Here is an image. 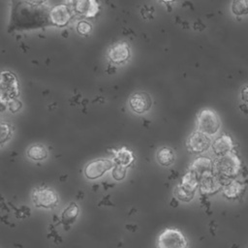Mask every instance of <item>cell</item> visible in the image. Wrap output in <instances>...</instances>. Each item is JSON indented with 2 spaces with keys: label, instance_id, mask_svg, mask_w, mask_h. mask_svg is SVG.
I'll return each mask as SVG.
<instances>
[{
  "label": "cell",
  "instance_id": "obj_1",
  "mask_svg": "<svg viewBox=\"0 0 248 248\" xmlns=\"http://www.w3.org/2000/svg\"><path fill=\"white\" fill-rule=\"evenodd\" d=\"M241 169L240 159L232 152L218 156L212 163V170L218 176L232 178L236 176Z\"/></svg>",
  "mask_w": 248,
  "mask_h": 248
},
{
  "label": "cell",
  "instance_id": "obj_2",
  "mask_svg": "<svg viewBox=\"0 0 248 248\" xmlns=\"http://www.w3.org/2000/svg\"><path fill=\"white\" fill-rule=\"evenodd\" d=\"M19 96V85L16 77L10 71L0 72V103L9 104Z\"/></svg>",
  "mask_w": 248,
  "mask_h": 248
},
{
  "label": "cell",
  "instance_id": "obj_3",
  "mask_svg": "<svg viewBox=\"0 0 248 248\" xmlns=\"http://www.w3.org/2000/svg\"><path fill=\"white\" fill-rule=\"evenodd\" d=\"M220 126V118L214 110L204 108L199 112L197 117V131L207 136H213L217 134Z\"/></svg>",
  "mask_w": 248,
  "mask_h": 248
},
{
  "label": "cell",
  "instance_id": "obj_4",
  "mask_svg": "<svg viewBox=\"0 0 248 248\" xmlns=\"http://www.w3.org/2000/svg\"><path fill=\"white\" fill-rule=\"evenodd\" d=\"M185 235L176 229H166L158 236L157 248H187Z\"/></svg>",
  "mask_w": 248,
  "mask_h": 248
},
{
  "label": "cell",
  "instance_id": "obj_5",
  "mask_svg": "<svg viewBox=\"0 0 248 248\" xmlns=\"http://www.w3.org/2000/svg\"><path fill=\"white\" fill-rule=\"evenodd\" d=\"M74 14L84 17H95L100 10L97 0H65V3Z\"/></svg>",
  "mask_w": 248,
  "mask_h": 248
},
{
  "label": "cell",
  "instance_id": "obj_6",
  "mask_svg": "<svg viewBox=\"0 0 248 248\" xmlns=\"http://www.w3.org/2000/svg\"><path fill=\"white\" fill-rule=\"evenodd\" d=\"M107 56L108 60L113 64H116V65L123 64L127 62L131 56L130 46L124 41L117 42L108 47Z\"/></svg>",
  "mask_w": 248,
  "mask_h": 248
},
{
  "label": "cell",
  "instance_id": "obj_7",
  "mask_svg": "<svg viewBox=\"0 0 248 248\" xmlns=\"http://www.w3.org/2000/svg\"><path fill=\"white\" fill-rule=\"evenodd\" d=\"M73 15V11L66 4H58L51 8L49 12V19L53 25L63 27L70 22Z\"/></svg>",
  "mask_w": 248,
  "mask_h": 248
},
{
  "label": "cell",
  "instance_id": "obj_8",
  "mask_svg": "<svg viewBox=\"0 0 248 248\" xmlns=\"http://www.w3.org/2000/svg\"><path fill=\"white\" fill-rule=\"evenodd\" d=\"M112 168V162L107 159H97L89 162L84 168V174L88 179H96Z\"/></svg>",
  "mask_w": 248,
  "mask_h": 248
},
{
  "label": "cell",
  "instance_id": "obj_9",
  "mask_svg": "<svg viewBox=\"0 0 248 248\" xmlns=\"http://www.w3.org/2000/svg\"><path fill=\"white\" fill-rule=\"evenodd\" d=\"M129 106L135 113L142 114L150 109L152 100L146 92H136L129 98Z\"/></svg>",
  "mask_w": 248,
  "mask_h": 248
},
{
  "label": "cell",
  "instance_id": "obj_10",
  "mask_svg": "<svg viewBox=\"0 0 248 248\" xmlns=\"http://www.w3.org/2000/svg\"><path fill=\"white\" fill-rule=\"evenodd\" d=\"M32 198L34 204L38 207L51 208L57 203L56 194L48 188H40L34 190Z\"/></svg>",
  "mask_w": 248,
  "mask_h": 248
},
{
  "label": "cell",
  "instance_id": "obj_11",
  "mask_svg": "<svg viewBox=\"0 0 248 248\" xmlns=\"http://www.w3.org/2000/svg\"><path fill=\"white\" fill-rule=\"evenodd\" d=\"M211 144V140L209 136L202 134L199 131L194 132L188 138L187 147L193 153H202L206 151Z\"/></svg>",
  "mask_w": 248,
  "mask_h": 248
},
{
  "label": "cell",
  "instance_id": "obj_12",
  "mask_svg": "<svg viewBox=\"0 0 248 248\" xmlns=\"http://www.w3.org/2000/svg\"><path fill=\"white\" fill-rule=\"evenodd\" d=\"M199 186H200L201 193L204 195L214 194L223 187L220 179L217 178V176L214 175L212 172L202 175L200 178Z\"/></svg>",
  "mask_w": 248,
  "mask_h": 248
},
{
  "label": "cell",
  "instance_id": "obj_13",
  "mask_svg": "<svg viewBox=\"0 0 248 248\" xmlns=\"http://www.w3.org/2000/svg\"><path fill=\"white\" fill-rule=\"evenodd\" d=\"M232 148H233L232 140L231 139L230 136H227V135H223L219 137L212 143L213 152L218 156H222L232 152Z\"/></svg>",
  "mask_w": 248,
  "mask_h": 248
},
{
  "label": "cell",
  "instance_id": "obj_14",
  "mask_svg": "<svg viewBox=\"0 0 248 248\" xmlns=\"http://www.w3.org/2000/svg\"><path fill=\"white\" fill-rule=\"evenodd\" d=\"M212 170V162L209 158L206 157H199L197 158L191 165L189 170L193 171L197 174L199 178L202 175L211 172Z\"/></svg>",
  "mask_w": 248,
  "mask_h": 248
},
{
  "label": "cell",
  "instance_id": "obj_15",
  "mask_svg": "<svg viewBox=\"0 0 248 248\" xmlns=\"http://www.w3.org/2000/svg\"><path fill=\"white\" fill-rule=\"evenodd\" d=\"M222 188L224 195L228 199H236L244 191V185L237 180H232L229 183L223 185Z\"/></svg>",
  "mask_w": 248,
  "mask_h": 248
},
{
  "label": "cell",
  "instance_id": "obj_16",
  "mask_svg": "<svg viewBox=\"0 0 248 248\" xmlns=\"http://www.w3.org/2000/svg\"><path fill=\"white\" fill-rule=\"evenodd\" d=\"M174 153L169 147H162L157 151L156 159L163 167H169L174 162Z\"/></svg>",
  "mask_w": 248,
  "mask_h": 248
},
{
  "label": "cell",
  "instance_id": "obj_17",
  "mask_svg": "<svg viewBox=\"0 0 248 248\" xmlns=\"http://www.w3.org/2000/svg\"><path fill=\"white\" fill-rule=\"evenodd\" d=\"M200 184V178L197 176L196 173H194L193 171L189 170L183 177H182V180L180 182V185L186 189L187 191H190V192H193L195 193L196 189L198 188Z\"/></svg>",
  "mask_w": 248,
  "mask_h": 248
},
{
  "label": "cell",
  "instance_id": "obj_18",
  "mask_svg": "<svg viewBox=\"0 0 248 248\" xmlns=\"http://www.w3.org/2000/svg\"><path fill=\"white\" fill-rule=\"evenodd\" d=\"M27 156L34 161H42L46 158L47 151L42 144H33L28 148Z\"/></svg>",
  "mask_w": 248,
  "mask_h": 248
},
{
  "label": "cell",
  "instance_id": "obj_19",
  "mask_svg": "<svg viewBox=\"0 0 248 248\" xmlns=\"http://www.w3.org/2000/svg\"><path fill=\"white\" fill-rule=\"evenodd\" d=\"M134 161V156L130 150L122 147L115 153V162L117 165L126 167L129 166Z\"/></svg>",
  "mask_w": 248,
  "mask_h": 248
},
{
  "label": "cell",
  "instance_id": "obj_20",
  "mask_svg": "<svg viewBox=\"0 0 248 248\" xmlns=\"http://www.w3.org/2000/svg\"><path fill=\"white\" fill-rule=\"evenodd\" d=\"M231 10L235 16L248 15V0H232Z\"/></svg>",
  "mask_w": 248,
  "mask_h": 248
},
{
  "label": "cell",
  "instance_id": "obj_21",
  "mask_svg": "<svg viewBox=\"0 0 248 248\" xmlns=\"http://www.w3.org/2000/svg\"><path fill=\"white\" fill-rule=\"evenodd\" d=\"M174 197L177 201L180 202H189L190 201H192V199L194 198L195 193L187 191L186 189H184L180 184L177 185L173 191Z\"/></svg>",
  "mask_w": 248,
  "mask_h": 248
},
{
  "label": "cell",
  "instance_id": "obj_22",
  "mask_svg": "<svg viewBox=\"0 0 248 248\" xmlns=\"http://www.w3.org/2000/svg\"><path fill=\"white\" fill-rule=\"evenodd\" d=\"M78 208L75 203H71L66 210L63 212L62 218H63V222L66 224H71L75 221L76 217L78 216Z\"/></svg>",
  "mask_w": 248,
  "mask_h": 248
},
{
  "label": "cell",
  "instance_id": "obj_23",
  "mask_svg": "<svg viewBox=\"0 0 248 248\" xmlns=\"http://www.w3.org/2000/svg\"><path fill=\"white\" fill-rule=\"evenodd\" d=\"M12 137V127L6 123L0 121V144L6 142Z\"/></svg>",
  "mask_w": 248,
  "mask_h": 248
},
{
  "label": "cell",
  "instance_id": "obj_24",
  "mask_svg": "<svg viewBox=\"0 0 248 248\" xmlns=\"http://www.w3.org/2000/svg\"><path fill=\"white\" fill-rule=\"evenodd\" d=\"M77 31L79 35L87 36L92 31V25H91V23H89L86 20H80L77 24Z\"/></svg>",
  "mask_w": 248,
  "mask_h": 248
},
{
  "label": "cell",
  "instance_id": "obj_25",
  "mask_svg": "<svg viewBox=\"0 0 248 248\" xmlns=\"http://www.w3.org/2000/svg\"><path fill=\"white\" fill-rule=\"evenodd\" d=\"M126 174V169L123 166L117 165L113 168L112 170V176L116 179V180H122L125 177Z\"/></svg>",
  "mask_w": 248,
  "mask_h": 248
},
{
  "label": "cell",
  "instance_id": "obj_26",
  "mask_svg": "<svg viewBox=\"0 0 248 248\" xmlns=\"http://www.w3.org/2000/svg\"><path fill=\"white\" fill-rule=\"evenodd\" d=\"M8 105V109L10 110V111H12V112H16L20 108H21V102L20 101H18L17 99H16V100H13V101H11L9 104H7Z\"/></svg>",
  "mask_w": 248,
  "mask_h": 248
},
{
  "label": "cell",
  "instance_id": "obj_27",
  "mask_svg": "<svg viewBox=\"0 0 248 248\" xmlns=\"http://www.w3.org/2000/svg\"><path fill=\"white\" fill-rule=\"evenodd\" d=\"M240 95H241V99H242L244 102L248 103V86H245V87L242 88Z\"/></svg>",
  "mask_w": 248,
  "mask_h": 248
},
{
  "label": "cell",
  "instance_id": "obj_28",
  "mask_svg": "<svg viewBox=\"0 0 248 248\" xmlns=\"http://www.w3.org/2000/svg\"><path fill=\"white\" fill-rule=\"evenodd\" d=\"M24 1L31 5H42L46 2V0H24Z\"/></svg>",
  "mask_w": 248,
  "mask_h": 248
},
{
  "label": "cell",
  "instance_id": "obj_29",
  "mask_svg": "<svg viewBox=\"0 0 248 248\" xmlns=\"http://www.w3.org/2000/svg\"><path fill=\"white\" fill-rule=\"evenodd\" d=\"M239 108H240V109H241V110H243V112H244V113H246V114L248 113V108H246V105H245V104L241 105Z\"/></svg>",
  "mask_w": 248,
  "mask_h": 248
},
{
  "label": "cell",
  "instance_id": "obj_30",
  "mask_svg": "<svg viewBox=\"0 0 248 248\" xmlns=\"http://www.w3.org/2000/svg\"><path fill=\"white\" fill-rule=\"evenodd\" d=\"M161 1H163V2H166V3H170V2H172L173 0H161Z\"/></svg>",
  "mask_w": 248,
  "mask_h": 248
}]
</instances>
